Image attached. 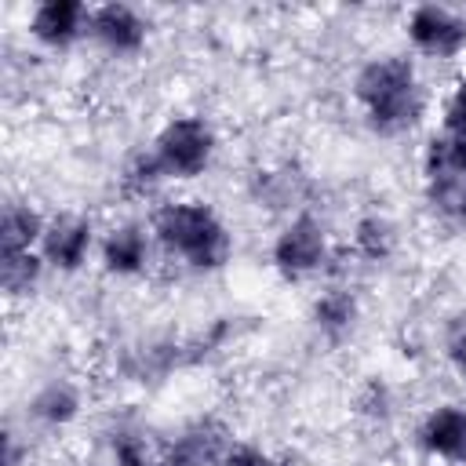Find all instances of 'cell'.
<instances>
[{
    "mask_svg": "<svg viewBox=\"0 0 466 466\" xmlns=\"http://www.w3.org/2000/svg\"><path fill=\"white\" fill-rule=\"evenodd\" d=\"M426 178H466V135L444 131L426 146Z\"/></svg>",
    "mask_w": 466,
    "mask_h": 466,
    "instance_id": "13",
    "label": "cell"
},
{
    "mask_svg": "<svg viewBox=\"0 0 466 466\" xmlns=\"http://www.w3.org/2000/svg\"><path fill=\"white\" fill-rule=\"evenodd\" d=\"M353 244H357V251H360L364 258L382 262V258L393 251V226H390L386 218H379V215H368V218L357 222Z\"/></svg>",
    "mask_w": 466,
    "mask_h": 466,
    "instance_id": "18",
    "label": "cell"
},
{
    "mask_svg": "<svg viewBox=\"0 0 466 466\" xmlns=\"http://www.w3.org/2000/svg\"><path fill=\"white\" fill-rule=\"evenodd\" d=\"M353 95L368 113V124L382 135H400L415 127L422 116V87H419L415 66L404 55L371 58L357 73Z\"/></svg>",
    "mask_w": 466,
    "mask_h": 466,
    "instance_id": "1",
    "label": "cell"
},
{
    "mask_svg": "<svg viewBox=\"0 0 466 466\" xmlns=\"http://www.w3.org/2000/svg\"><path fill=\"white\" fill-rule=\"evenodd\" d=\"M419 444L444 462H466V408L441 404L419 426Z\"/></svg>",
    "mask_w": 466,
    "mask_h": 466,
    "instance_id": "9",
    "label": "cell"
},
{
    "mask_svg": "<svg viewBox=\"0 0 466 466\" xmlns=\"http://www.w3.org/2000/svg\"><path fill=\"white\" fill-rule=\"evenodd\" d=\"M353 320H357V302H353V295L342 291V288H331V291H324V295L313 302V324H317L324 335H331V339L342 335V331H350Z\"/></svg>",
    "mask_w": 466,
    "mask_h": 466,
    "instance_id": "16",
    "label": "cell"
},
{
    "mask_svg": "<svg viewBox=\"0 0 466 466\" xmlns=\"http://www.w3.org/2000/svg\"><path fill=\"white\" fill-rule=\"evenodd\" d=\"M153 233L171 255H178L193 269H218L233 251L222 218L200 200L164 204L153 215Z\"/></svg>",
    "mask_w": 466,
    "mask_h": 466,
    "instance_id": "2",
    "label": "cell"
},
{
    "mask_svg": "<svg viewBox=\"0 0 466 466\" xmlns=\"http://www.w3.org/2000/svg\"><path fill=\"white\" fill-rule=\"evenodd\" d=\"M44 255L40 251H18V255H0V284L11 299L29 295L44 273Z\"/></svg>",
    "mask_w": 466,
    "mask_h": 466,
    "instance_id": "15",
    "label": "cell"
},
{
    "mask_svg": "<svg viewBox=\"0 0 466 466\" xmlns=\"http://www.w3.org/2000/svg\"><path fill=\"white\" fill-rule=\"evenodd\" d=\"M87 15L80 0H44L29 15V33L47 47H69L80 33H87Z\"/></svg>",
    "mask_w": 466,
    "mask_h": 466,
    "instance_id": "8",
    "label": "cell"
},
{
    "mask_svg": "<svg viewBox=\"0 0 466 466\" xmlns=\"http://www.w3.org/2000/svg\"><path fill=\"white\" fill-rule=\"evenodd\" d=\"M226 451H229V448H222V437H218L211 426H197V430L182 433V437L171 444L164 466H211V462H222Z\"/></svg>",
    "mask_w": 466,
    "mask_h": 466,
    "instance_id": "12",
    "label": "cell"
},
{
    "mask_svg": "<svg viewBox=\"0 0 466 466\" xmlns=\"http://www.w3.org/2000/svg\"><path fill=\"white\" fill-rule=\"evenodd\" d=\"M222 466H284V462H280V459H273V455H266V451H258V448L233 444V448L226 451Z\"/></svg>",
    "mask_w": 466,
    "mask_h": 466,
    "instance_id": "20",
    "label": "cell"
},
{
    "mask_svg": "<svg viewBox=\"0 0 466 466\" xmlns=\"http://www.w3.org/2000/svg\"><path fill=\"white\" fill-rule=\"evenodd\" d=\"M408 36L422 55L455 58L466 47V18L441 4H419L408 15Z\"/></svg>",
    "mask_w": 466,
    "mask_h": 466,
    "instance_id": "5",
    "label": "cell"
},
{
    "mask_svg": "<svg viewBox=\"0 0 466 466\" xmlns=\"http://www.w3.org/2000/svg\"><path fill=\"white\" fill-rule=\"evenodd\" d=\"M29 411L40 419V422H47V426H66V422H73L76 419V411H80V393L69 386V382H47L36 397H33V404H29Z\"/></svg>",
    "mask_w": 466,
    "mask_h": 466,
    "instance_id": "14",
    "label": "cell"
},
{
    "mask_svg": "<svg viewBox=\"0 0 466 466\" xmlns=\"http://www.w3.org/2000/svg\"><path fill=\"white\" fill-rule=\"evenodd\" d=\"M146 258H149V237L142 226L127 222V226H116L106 233L102 240V262L109 273L116 277H131V273H142L146 269Z\"/></svg>",
    "mask_w": 466,
    "mask_h": 466,
    "instance_id": "10",
    "label": "cell"
},
{
    "mask_svg": "<svg viewBox=\"0 0 466 466\" xmlns=\"http://www.w3.org/2000/svg\"><path fill=\"white\" fill-rule=\"evenodd\" d=\"M215 131L200 116H175L160 127L153 142V157L167 178H193L211 164Z\"/></svg>",
    "mask_w": 466,
    "mask_h": 466,
    "instance_id": "3",
    "label": "cell"
},
{
    "mask_svg": "<svg viewBox=\"0 0 466 466\" xmlns=\"http://www.w3.org/2000/svg\"><path fill=\"white\" fill-rule=\"evenodd\" d=\"M324 255H328L324 222L313 218V215H306V211L295 215V218L277 233V240H273V266H277L284 277H291V280H299V277L320 269Z\"/></svg>",
    "mask_w": 466,
    "mask_h": 466,
    "instance_id": "4",
    "label": "cell"
},
{
    "mask_svg": "<svg viewBox=\"0 0 466 466\" xmlns=\"http://www.w3.org/2000/svg\"><path fill=\"white\" fill-rule=\"evenodd\" d=\"M451 364H455V371L466 379V328H459V335L451 339Z\"/></svg>",
    "mask_w": 466,
    "mask_h": 466,
    "instance_id": "21",
    "label": "cell"
},
{
    "mask_svg": "<svg viewBox=\"0 0 466 466\" xmlns=\"http://www.w3.org/2000/svg\"><path fill=\"white\" fill-rule=\"evenodd\" d=\"M426 200L441 222H466V178H426Z\"/></svg>",
    "mask_w": 466,
    "mask_h": 466,
    "instance_id": "17",
    "label": "cell"
},
{
    "mask_svg": "<svg viewBox=\"0 0 466 466\" xmlns=\"http://www.w3.org/2000/svg\"><path fill=\"white\" fill-rule=\"evenodd\" d=\"M444 131H455V135H466V76L451 87L448 95V106H444Z\"/></svg>",
    "mask_w": 466,
    "mask_h": 466,
    "instance_id": "19",
    "label": "cell"
},
{
    "mask_svg": "<svg viewBox=\"0 0 466 466\" xmlns=\"http://www.w3.org/2000/svg\"><path fill=\"white\" fill-rule=\"evenodd\" d=\"M44 215L29 204H7L0 215V255H18V251H33L44 240Z\"/></svg>",
    "mask_w": 466,
    "mask_h": 466,
    "instance_id": "11",
    "label": "cell"
},
{
    "mask_svg": "<svg viewBox=\"0 0 466 466\" xmlns=\"http://www.w3.org/2000/svg\"><path fill=\"white\" fill-rule=\"evenodd\" d=\"M91 240H95V229L87 218L80 215H62L55 222H47L44 229V240H40V255L47 266L62 269V273H73L87 262V251H91Z\"/></svg>",
    "mask_w": 466,
    "mask_h": 466,
    "instance_id": "7",
    "label": "cell"
},
{
    "mask_svg": "<svg viewBox=\"0 0 466 466\" xmlns=\"http://www.w3.org/2000/svg\"><path fill=\"white\" fill-rule=\"evenodd\" d=\"M87 33L113 55H135L146 44V18L127 4H98L87 15Z\"/></svg>",
    "mask_w": 466,
    "mask_h": 466,
    "instance_id": "6",
    "label": "cell"
}]
</instances>
